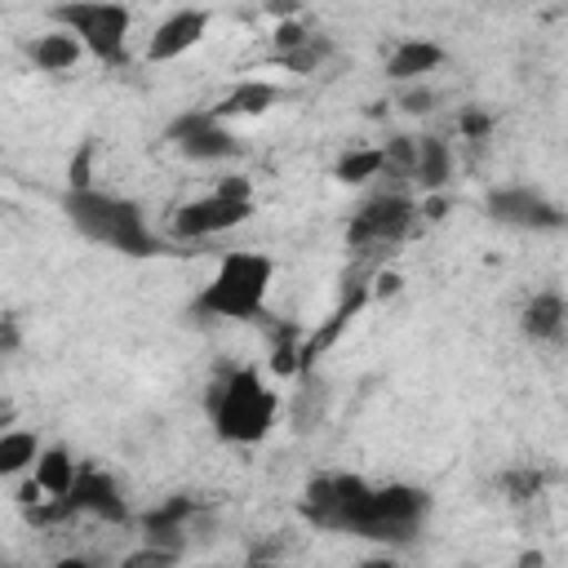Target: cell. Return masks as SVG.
<instances>
[{"label":"cell","instance_id":"1","mask_svg":"<svg viewBox=\"0 0 568 568\" xmlns=\"http://www.w3.org/2000/svg\"><path fill=\"white\" fill-rule=\"evenodd\" d=\"M62 213L71 222V231L115 257H133V262H146V257H160L169 253V240L151 226L146 209L133 200V195H120V191H106V186H67L62 195Z\"/></svg>","mask_w":568,"mask_h":568},{"label":"cell","instance_id":"2","mask_svg":"<svg viewBox=\"0 0 568 568\" xmlns=\"http://www.w3.org/2000/svg\"><path fill=\"white\" fill-rule=\"evenodd\" d=\"M275 257L262 248H226L209 280L191 297L195 320H217V324H262L271 284H275Z\"/></svg>","mask_w":568,"mask_h":568},{"label":"cell","instance_id":"3","mask_svg":"<svg viewBox=\"0 0 568 568\" xmlns=\"http://www.w3.org/2000/svg\"><path fill=\"white\" fill-rule=\"evenodd\" d=\"M204 413H209V426L222 444L257 448V444L271 439V430L280 422V390L266 382L262 368L235 364V368H226L222 377L209 382Z\"/></svg>","mask_w":568,"mask_h":568},{"label":"cell","instance_id":"4","mask_svg":"<svg viewBox=\"0 0 568 568\" xmlns=\"http://www.w3.org/2000/svg\"><path fill=\"white\" fill-rule=\"evenodd\" d=\"M430 519V493L422 484H408V479H390V484H368L364 497H359V510L346 528V537H359V541H377V546H413L422 537Z\"/></svg>","mask_w":568,"mask_h":568},{"label":"cell","instance_id":"5","mask_svg":"<svg viewBox=\"0 0 568 568\" xmlns=\"http://www.w3.org/2000/svg\"><path fill=\"white\" fill-rule=\"evenodd\" d=\"M257 213V191L248 178H222L213 191H200L182 204L169 209V231L164 240H178V244H204V240H217V235H231L240 231L248 217Z\"/></svg>","mask_w":568,"mask_h":568},{"label":"cell","instance_id":"6","mask_svg":"<svg viewBox=\"0 0 568 568\" xmlns=\"http://www.w3.org/2000/svg\"><path fill=\"white\" fill-rule=\"evenodd\" d=\"M53 27L71 31L84 58L102 67H129V36H133V4L129 0H58L49 9Z\"/></svg>","mask_w":568,"mask_h":568},{"label":"cell","instance_id":"7","mask_svg":"<svg viewBox=\"0 0 568 568\" xmlns=\"http://www.w3.org/2000/svg\"><path fill=\"white\" fill-rule=\"evenodd\" d=\"M164 142L191 160V164H231L244 160L248 142L235 133L231 120H222L213 106H186L164 124Z\"/></svg>","mask_w":568,"mask_h":568},{"label":"cell","instance_id":"8","mask_svg":"<svg viewBox=\"0 0 568 568\" xmlns=\"http://www.w3.org/2000/svg\"><path fill=\"white\" fill-rule=\"evenodd\" d=\"M484 213L488 222L497 226H510V231H528V235H559L568 226V213L564 204L532 186V182H497L484 191Z\"/></svg>","mask_w":568,"mask_h":568},{"label":"cell","instance_id":"9","mask_svg":"<svg viewBox=\"0 0 568 568\" xmlns=\"http://www.w3.org/2000/svg\"><path fill=\"white\" fill-rule=\"evenodd\" d=\"M422 217V209H417V200L408 195V191H373L355 213H351V222H346V244L351 248H390V244H399L408 231H413V222Z\"/></svg>","mask_w":568,"mask_h":568},{"label":"cell","instance_id":"10","mask_svg":"<svg viewBox=\"0 0 568 568\" xmlns=\"http://www.w3.org/2000/svg\"><path fill=\"white\" fill-rule=\"evenodd\" d=\"M67 501H71L75 519H98V524H111V528L133 524V506H129L120 479L98 462H80Z\"/></svg>","mask_w":568,"mask_h":568},{"label":"cell","instance_id":"11","mask_svg":"<svg viewBox=\"0 0 568 568\" xmlns=\"http://www.w3.org/2000/svg\"><path fill=\"white\" fill-rule=\"evenodd\" d=\"M209 31H213V9H200V4H182V9L164 13V18L151 27L142 58H146L151 67L178 62V58H186L191 49H200Z\"/></svg>","mask_w":568,"mask_h":568},{"label":"cell","instance_id":"12","mask_svg":"<svg viewBox=\"0 0 568 568\" xmlns=\"http://www.w3.org/2000/svg\"><path fill=\"white\" fill-rule=\"evenodd\" d=\"M519 337L528 346H541V351H559L564 346V337H568V297H564L559 284H546L532 297H524Z\"/></svg>","mask_w":568,"mask_h":568},{"label":"cell","instance_id":"13","mask_svg":"<svg viewBox=\"0 0 568 568\" xmlns=\"http://www.w3.org/2000/svg\"><path fill=\"white\" fill-rule=\"evenodd\" d=\"M448 62V49L430 36H399L386 53V80L390 84H413V80H430L439 67Z\"/></svg>","mask_w":568,"mask_h":568},{"label":"cell","instance_id":"14","mask_svg":"<svg viewBox=\"0 0 568 568\" xmlns=\"http://www.w3.org/2000/svg\"><path fill=\"white\" fill-rule=\"evenodd\" d=\"M453 169H457V160H453V142H448V138H439V133L417 138L408 178H413V186H417L422 195H439V191H448Z\"/></svg>","mask_w":568,"mask_h":568},{"label":"cell","instance_id":"15","mask_svg":"<svg viewBox=\"0 0 568 568\" xmlns=\"http://www.w3.org/2000/svg\"><path fill=\"white\" fill-rule=\"evenodd\" d=\"M22 53H27V62H31L40 75H71V71L84 62L80 40H75L71 31H62V27H49V31L31 36V40L22 44Z\"/></svg>","mask_w":568,"mask_h":568},{"label":"cell","instance_id":"16","mask_svg":"<svg viewBox=\"0 0 568 568\" xmlns=\"http://www.w3.org/2000/svg\"><path fill=\"white\" fill-rule=\"evenodd\" d=\"M200 510V501L195 497H186V493H178V497H164L160 506H151V510H142L138 515V524H142V541H155V546H169V550H178L182 555V546H178V537L173 532H182L186 528V519Z\"/></svg>","mask_w":568,"mask_h":568},{"label":"cell","instance_id":"17","mask_svg":"<svg viewBox=\"0 0 568 568\" xmlns=\"http://www.w3.org/2000/svg\"><path fill=\"white\" fill-rule=\"evenodd\" d=\"M280 98H284V89H280V84H271V80H257V75H253V80H240L235 89H226V98H222V102H213V111H217L222 120H231V124H235V120H244V115H248V120H253V115H266Z\"/></svg>","mask_w":568,"mask_h":568},{"label":"cell","instance_id":"18","mask_svg":"<svg viewBox=\"0 0 568 568\" xmlns=\"http://www.w3.org/2000/svg\"><path fill=\"white\" fill-rule=\"evenodd\" d=\"M75 470H80V462H75V453L67 444H40L36 466H31V479L40 484L44 497H67Z\"/></svg>","mask_w":568,"mask_h":568},{"label":"cell","instance_id":"19","mask_svg":"<svg viewBox=\"0 0 568 568\" xmlns=\"http://www.w3.org/2000/svg\"><path fill=\"white\" fill-rule=\"evenodd\" d=\"M333 58H337V40L324 36V31H311L302 44H293V49H284V53H271V62H275L280 71H288V75H315V71H324Z\"/></svg>","mask_w":568,"mask_h":568},{"label":"cell","instance_id":"20","mask_svg":"<svg viewBox=\"0 0 568 568\" xmlns=\"http://www.w3.org/2000/svg\"><path fill=\"white\" fill-rule=\"evenodd\" d=\"M386 173V155L382 146H346L337 160H333V178L342 186H368Z\"/></svg>","mask_w":568,"mask_h":568},{"label":"cell","instance_id":"21","mask_svg":"<svg viewBox=\"0 0 568 568\" xmlns=\"http://www.w3.org/2000/svg\"><path fill=\"white\" fill-rule=\"evenodd\" d=\"M36 453H40L36 430H27V426L0 430V479H22L36 466Z\"/></svg>","mask_w":568,"mask_h":568},{"label":"cell","instance_id":"22","mask_svg":"<svg viewBox=\"0 0 568 568\" xmlns=\"http://www.w3.org/2000/svg\"><path fill=\"white\" fill-rule=\"evenodd\" d=\"M399 93H395V106L404 111V115H430L435 106H439V93L426 84V80H413V84H395Z\"/></svg>","mask_w":568,"mask_h":568},{"label":"cell","instance_id":"23","mask_svg":"<svg viewBox=\"0 0 568 568\" xmlns=\"http://www.w3.org/2000/svg\"><path fill=\"white\" fill-rule=\"evenodd\" d=\"M93 160H98V138H84L67 160V186H93Z\"/></svg>","mask_w":568,"mask_h":568},{"label":"cell","instance_id":"24","mask_svg":"<svg viewBox=\"0 0 568 568\" xmlns=\"http://www.w3.org/2000/svg\"><path fill=\"white\" fill-rule=\"evenodd\" d=\"M306 36H311V27H306L302 18H280V22H275V31H271V44H275V53H284V49L302 44Z\"/></svg>","mask_w":568,"mask_h":568},{"label":"cell","instance_id":"25","mask_svg":"<svg viewBox=\"0 0 568 568\" xmlns=\"http://www.w3.org/2000/svg\"><path fill=\"white\" fill-rule=\"evenodd\" d=\"M457 129H462V138H470V142H484V138H488V129H493V120H488L484 111L466 106V111L457 115Z\"/></svg>","mask_w":568,"mask_h":568},{"label":"cell","instance_id":"26","mask_svg":"<svg viewBox=\"0 0 568 568\" xmlns=\"http://www.w3.org/2000/svg\"><path fill=\"white\" fill-rule=\"evenodd\" d=\"M501 484L510 488V501H528V497L537 493V484H541V479H537L532 470H515V475H501Z\"/></svg>","mask_w":568,"mask_h":568},{"label":"cell","instance_id":"27","mask_svg":"<svg viewBox=\"0 0 568 568\" xmlns=\"http://www.w3.org/2000/svg\"><path fill=\"white\" fill-rule=\"evenodd\" d=\"M18 342H22V337H18V324H13V320H0V355L13 351Z\"/></svg>","mask_w":568,"mask_h":568}]
</instances>
